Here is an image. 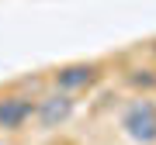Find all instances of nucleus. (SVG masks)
Wrapping results in <instances>:
<instances>
[{"mask_svg": "<svg viewBox=\"0 0 156 145\" xmlns=\"http://www.w3.org/2000/svg\"><path fill=\"white\" fill-rule=\"evenodd\" d=\"M122 128L132 142L139 145H153L156 142V104L146 100V97H139V100H132L125 107L122 114Z\"/></svg>", "mask_w": 156, "mask_h": 145, "instance_id": "obj_1", "label": "nucleus"}, {"mask_svg": "<svg viewBox=\"0 0 156 145\" xmlns=\"http://www.w3.org/2000/svg\"><path fill=\"white\" fill-rule=\"evenodd\" d=\"M73 107H76V100H73V93H62V90H52V93H45L35 100V124H38L42 131H56L59 124H66L69 121V114H73Z\"/></svg>", "mask_w": 156, "mask_h": 145, "instance_id": "obj_2", "label": "nucleus"}, {"mask_svg": "<svg viewBox=\"0 0 156 145\" xmlns=\"http://www.w3.org/2000/svg\"><path fill=\"white\" fill-rule=\"evenodd\" d=\"M97 76H101L97 62H69V66L52 72V83H56V90H62V93H80V90L94 86Z\"/></svg>", "mask_w": 156, "mask_h": 145, "instance_id": "obj_3", "label": "nucleus"}, {"mask_svg": "<svg viewBox=\"0 0 156 145\" xmlns=\"http://www.w3.org/2000/svg\"><path fill=\"white\" fill-rule=\"evenodd\" d=\"M31 111H35V100L24 93L0 97V131H21L31 121Z\"/></svg>", "mask_w": 156, "mask_h": 145, "instance_id": "obj_4", "label": "nucleus"}, {"mask_svg": "<svg viewBox=\"0 0 156 145\" xmlns=\"http://www.w3.org/2000/svg\"><path fill=\"white\" fill-rule=\"evenodd\" d=\"M128 79H132L135 86H156V76H149V69H135Z\"/></svg>", "mask_w": 156, "mask_h": 145, "instance_id": "obj_5", "label": "nucleus"}]
</instances>
